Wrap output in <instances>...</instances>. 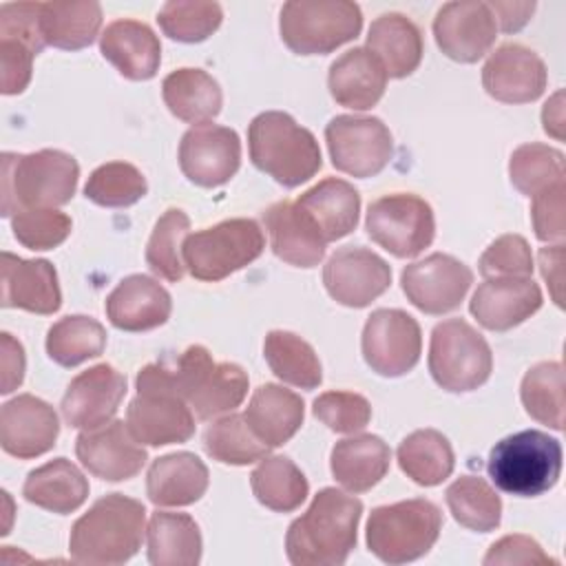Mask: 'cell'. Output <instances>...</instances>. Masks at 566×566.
Segmentation results:
<instances>
[{
	"label": "cell",
	"instance_id": "obj_1",
	"mask_svg": "<svg viewBox=\"0 0 566 566\" xmlns=\"http://www.w3.org/2000/svg\"><path fill=\"white\" fill-rule=\"evenodd\" d=\"M363 502L334 486L321 489L285 535L294 566H340L356 546Z\"/></svg>",
	"mask_w": 566,
	"mask_h": 566
},
{
	"label": "cell",
	"instance_id": "obj_2",
	"mask_svg": "<svg viewBox=\"0 0 566 566\" xmlns=\"http://www.w3.org/2000/svg\"><path fill=\"white\" fill-rule=\"evenodd\" d=\"M144 533V504L122 493H108L75 520L69 553L77 564H124L139 551Z\"/></svg>",
	"mask_w": 566,
	"mask_h": 566
},
{
	"label": "cell",
	"instance_id": "obj_3",
	"mask_svg": "<svg viewBox=\"0 0 566 566\" xmlns=\"http://www.w3.org/2000/svg\"><path fill=\"white\" fill-rule=\"evenodd\" d=\"M80 179L75 157L42 148L29 155H2V214L13 217L27 208H55L73 199Z\"/></svg>",
	"mask_w": 566,
	"mask_h": 566
},
{
	"label": "cell",
	"instance_id": "obj_4",
	"mask_svg": "<svg viewBox=\"0 0 566 566\" xmlns=\"http://www.w3.org/2000/svg\"><path fill=\"white\" fill-rule=\"evenodd\" d=\"M248 148L252 164L285 188L305 184L323 166L316 137L283 111H265L250 122Z\"/></svg>",
	"mask_w": 566,
	"mask_h": 566
},
{
	"label": "cell",
	"instance_id": "obj_5",
	"mask_svg": "<svg viewBox=\"0 0 566 566\" xmlns=\"http://www.w3.org/2000/svg\"><path fill=\"white\" fill-rule=\"evenodd\" d=\"M137 396L126 409V424L137 442L166 447L186 442L195 433V416L177 387L172 367L150 363L139 369Z\"/></svg>",
	"mask_w": 566,
	"mask_h": 566
},
{
	"label": "cell",
	"instance_id": "obj_6",
	"mask_svg": "<svg viewBox=\"0 0 566 566\" xmlns=\"http://www.w3.org/2000/svg\"><path fill=\"white\" fill-rule=\"evenodd\" d=\"M486 471L500 491L517 497H537L559 480L562 444L537 429L517 431L495 442Z\"/></svg>",
	"mask_w": 566,
	"mask_h": 566
},
{
	"label": "cell",
	"instance_id": "obj_7",
	"mask_svg": "<svg viewBox=\"0 0 566 566\" xmlns=\"http://www.w3.org/2000/svg\"><path fill=\"white\" fill-rule=\"evenodd\" d=\"M440 528L442 513L431 500H402L369 513L367 546L385 564H407L433 548Z\"/></svg>",
	"mask_w": 566,
	"mask_h": 566
},
{
	"label": "cell",
	"instance_id": "obj_8",
	"mask_svg": "<svg viewBox=\"0 0 566 566\" xmlns=\"http://www.w3.org/2000/svg\"><path fill=\"white\" fill-rule=\"evenodd\" d=\"M363 29V13L349 0H292L279 18L281 40L298 55H325L352 42Z\"/></svg>",
	"mask_w": 566,
	"mask_h": 566
},
{
	"label": "cell",
	"instance_id": "obj_9",
	"mask_svg": "<svg viewBox=\"0 0 566 566\" xmlns=\"http://www.w3.org/2000/svg\"><path fill=\"white\" fill-rule=\"evenodd\" d=\"M265 237L254 219H228L188 234L181 248L186 270L199 281H221L261 256Z\"/></svg>",
	"mask_w": 566,
	"mask_h": 566
},
{
	"label": "cell",
	"instance_id": "obj_10",
	"mask_svg": "<svg viewBox=\"0 0 566 566\" xmlns=\"http://www.w3.org/2000/svg\"><path fill=\"white\" fill-rule=\"evenodd\" d=\"M427 363L433 380L453 394L478 389L493 371L489 343L464 318H447L433 327Z\"/></svg>",
	"mask_w": 566,
	"mask_h": 566
},
{
	"label": "cell",
	"instance_id": "obj_11",
	"mask_svg": "<svg viewBox=\"0 0 566 566\" xmlns=\"http://www.w3.org/2000/svg\"><path fill=\"white\" fill-rule=\"evenodd\" d=\"M365 230L374 243L394 256L413 259L431 245L436 237V217L422 197L394 192L369 203Z\"/></svg>",
	"mask_w": 566,
	"mask_h": 566
},
{
	"label": "cell",
	"instance_id": "obj_12",
	"mask_svg": "<svg viewBox=\"0 0 566 566\" xmlns=\"http://www.w3.org/2000/svg\"><path fill=\"white\" fill-rule=\"evenodd\" d=\"M332 166L352 177H374L391 159L394 139L378 117L336 115L325 126Z\"/></svg>",
	"mask_w": 566,
	"mask_h": 566
},
{
	"label": "cell",
	"instance_id": "obj_13",
	"mask_svg": "<svg viewBox=\"0 0 566 566\" xmlns=\"http://www.w3.org/2000/svg\"><path fill=\"white\" fill-rule=\"evenodd\" d=\"M360 347L371 371L387 378L405 376L420 360V325L402 310H376L363 327Z\"/></svg>",
	"mask_w": 566,
	"mask_h": 566
},
{
	"label": "cell",
	"instance_id": "obj_14",
	"mask_svg": "<svg viewBox=\"0 0 566 566\" xmlns=\"http://www.w3.org/2000/svg\"><path fill=\"white\" fill-rule=\"evenodd\" d=\"M471 283V268L442 252H433L422 261L405 265L400 274V285L409 303L433 316L460 307Z\"/></svg>",
	"mask_w": 566,
	"mask_h": 566
},
{
	"label": "cell",
	"instance_id": "obj_15",
	"mask_svg": "<svg viewBox=\"0 0 566 566\" xmlns=\"http://www.w3.org/2000/svg\"><path fill=\"white\" fill-rule=\"evenodd\" d=\"M327 294L345 307H367L391 285V268L376 252L360 245L338 248L323 268Z\"/></svg>",
	"mask_w": 566,
	"mask_h": 566
},
{
	"label": "cell",
	"instance_id": "obj_16",
	"mask_svg": "<svg viewBox=\"0 0 566 566\" xmlns=\"http://www.w3.org/2000/svg\"><path fill=\"white\" fill-rule=\"evenodd\" d=\"M241 164L239 135L228 126L199 124L184 133L179 142V168L201 188L223 186Z\"/></svg>",
	"mask_w": 566,
	"mask_h": 566
},
{
	"label": "cell",
	"instance_id": "obj_17",
	"mask_svg": "<svg viewBox=\"0 0 566 566\" xmlns=\"http://www.w3.org/2000/svg\"><path fill=\"white\" fill-rule=\"evenodd\" d=\"M75 455L91 475L106 482L135 478L148 460L146 449L135 440L124 420L82 429L75 440Z\"/></svg>",
	"mask_w": 566,
	"mask_h": 566
},
{
	"label": "cell",
	"instance_id": "obj_18",
	"mask_svg": "<svg viewBox=\"0 0 566 566\" xmlns=\"http://www.w3.org/2000/svg\"><path fill=\"white\" fill-rule=\"evenodd\" d=\"M497 24L486 2L455 0L440 7L433 20V38L440 51L462 64H473L495 42Z\"/></svg>",
	"mask_w": 566,
	"mask_h": 566
},
{
	"label": "cell",
	"instance_id": "obj_19",
	"mask_svg": "<svg viewBox=\"0 0 566 566\" xmlns=\"http://www.w3.org/2000/svg\"><path fill=\"white\" fill-rule=\"evenodd\" d=\"M124 396L126 376L113 365L99 363L69 382L60 409L69 427L93 429L113 420Z\"/></svg>",
	"mask_w": 566,
	"mask_h": 566
},
{
	"label": "cell",
	"instance_id": "obj_20",
	"mask_svg": "<svg viewBox=\"0 0 566 566\" xmlns=\"http://www.w3.org/2000/svg\"><path fill=\"white\" fill-rule=\"evenodd\" d=\"M546 82L544 60L522 44H502L482 66L484 91L504 104L535 102L544 93Z\"/></svg>",
	"mask_w": 566,
	"mask_h": 566
},
{
	"label": "cell",
	"instance_id": "obj_21",
	"mask_svg": "<svg viewBox=\"0 0 566 566\" xmlns=\"http://www.w3.org/2000/svg\"><path fill=\"white\" fill-rule=\"evenodd\" d=\"M60 420L55 409L38 396L20 394L2 405L0 444L20 460L38 458L55 447Z\"/></svg>",
	"mask_w": 566,
	"mask_h": 566
},
{
	"label": "cell",
	"instance_id": "obj_22",
	"mask_svg": "<svg viewBox=\"0 0 566 566\" xmlns=\"http://www.w3.org/2000/svg\"><path fill=\"white\" fill-rule=\"evenodd\" d=\"M542 307V290L531 276H493L478 285L469 310L491 332H506Z\"/></svg>",
	"mask_w": 566,
	"mask_h": 566
},
{
	"label": "cell",
	"instance_id": "obj_23",
	"mask_svg": "<svg viewBox=\"0 0 566 566\" xmlns=\"http://www.w3.org/2000/svg\"><path fill=\"white\" fill-rule=\"evenodd\" d=\"M106 316L124 332H148L170 318L172 301L168 290L146 274H130L106 296Z\"/></svg>",
	"mask_w": 566,
	"mask_h": 566
},
{
	"label": "cell",
	"instance_id": "obj_24",
	"mask_svg": "<svg viewBox=\"0 0 566 566\" xmlns=\"http://www.w3.org/2000/svg\"><path fill=\"white\" fill-rule=\"evenodd\" d=\"M2 305L33 314H53L62 305L57 272L46 259H20L2 252Z\"/></svg>",
	"mask_w": 566,
	"mask_h": 566
},
{
	"label": "cell",
	"instance_id": "obj_25",
	"mask_svg": "<svg viewBox=\"0 0 566 566\" xmlns=\"http://www.w3.org/2000/svg\"><path fill=\"white\" fill-rule=\"evenodd\" d=\"M102 55L133 82L155 77L161 62V44L153 29L139 20H115L99 35Z\"/></svg>",
	"mask_w": 566,
	"mask_h": 566
},
{
	"label": "cell",
	"instance_id": "obj_26",
	"mask_svg": "<svg viewBox=\"0 0 566 566\" xmlns=\"http://www.w3.org/2000/svg\"><path fill=\"white\" fill-rule=\"evenodd\" d=\"M327 86L336 104L367 111L380 102L387 88V73L367 46H354L332 62Z\"/></svg>",
	"mask_w": 566,
	"mask_h": 566
},
{
	"label": "cell",
	"instance_id": "obj_27",
	"mask_svg": "<svg viewBox=\"0 0 566 566\" xmlns=\"http://www.w3.org/2000/svg\"><path fill=\"white\" fill-rule=\"evenodd\" d=\"M272 252L296 268H314L325 256V241L294 201H276L263 212Z\"/></svg>",
	"mask_w": 566,
	"mask_h": 566
},
{
	"label": "cell",
	"instance_id": "obj_28",
	"mask_svg": "<svg viewBox=\"0 0 566 566\" xmlns=\"http://www.w3.org/2000/svg\"><path fill=\"white\" fill-rule=\"evenodd\" d=\"M314 223L325 243L338 241L356 230L360 214L358 190L338 177H327L294 201Z\"/></svg>",
	"mask_w": 566,
	"mask_h": 566
},
{
	"label": "cell",
	"instance_id": "obj_29",
	"mask_svg": "<svg viewBox=\"0 0 566 566\" xmlns=\"http://www.w3.org/2000/svg\"><path fill=\"white\" fill-rule=\"evenodd\" d=\"M208 467L188 451L157 458L146 475V493L155 506H188L208 489Z\"/></svg>",
	"mask_w": 566,
	"mask_h": 566
},
{
	"label": "cell",
	"instance_id": "obj_30",
	"mask_svg": "<svg viewBox=\"0 0 566 566\" xmlns=\"http://www.w3.org/2000/svg\"><path fill=\"white\" fill-rule=\"evenodd\" d=\"M303 416V398L274 382L256 387L243 413L252 433L270 449L285 444L301 429Z\"/></svg>",
	"mask_w": 566,
	"mask_h": 566
},
{
	"label": "cell",
	"instance_id": "obj_31",
	"mask_svg": "<svg viewBox=\"0 0 566 566\" xmlns=\"http://www.w3.org/2000/svg\"><path fill=\"white\" fill-rule=\"evenodd\" d=\"M389 462V444L371 433H360L336 442L329 458L334 480L349 493H365L376 486L387 475Z\"/></svg>",
	"mask_w": 566,
	"mask_h": 566
},
{
	"label": "cell",
	"instance_id": "obj_32",
	"mask_svg": "<svg viewBox=\"0 0 566 566\" xmlns=\"http://www.w3.org/2000/svg\"><path fill=\"white\" fill-rule=\"evenodd\" d=\"M367 49L382 62L387 77L411 75L422 60V33L402 13L378 15L367 31Z\"/></svg>",
	"mask_w": 566,
	"mask_h": 566
},
{
	"label": "cell",
	"instance_id": "obj_33",
	"mask_svg": "<svg viewBox=\"0 0 566 566\" xmlns=\"http://www.w3.org/2000/svg\"><path fill=\"white\" fill-rule=\"evenodd\" d=\"M22 495L40 509L66 515L86 502L88 480L71 460L55 458L27 475Z\"/></svg>",
	"mask_w": 566,
	"mask_h": 566
},
{
	"label": "cell",
	"instance_id": "obj_34",
	"mask_svg": "<svg viewBox=\"0 0 566 566\" xmlns=\"http://www.w3.org/2000/svg\"><path fill=\"white\" fill-rule=\"evenodd\" d=\"M168 111L188 124H208L221 113L223 95L219 82L203 69H177L161 82Z\"/></svg>",
	"mask_w": 566,
	"mask_h": 566
},
{
	"label": "cell",
	"instance_id": "obj_35",
	"mask_svg": "<svg viewBox=\"0 0 566 566\" xmlns=\"http://www.w3.org/2000/svg\"><path fill=\"white\" fill-rule=\"evenodd\" d=\"M148 562L155 566H195L201 562V533L188 513L155 511L146 528Z\"/></svg>",
	"mask_w": 566,
	"mask_h": 566
},
{
	"label": "cell",
	"instance_id": "obj_36",
	"mask_svg": "<svg viewBox=\"0 0 566 566\" xmlns=\"http://www.w3.org/2000/svg\"><path fill=\"white\" fill-rule=\"evenodd\" d=\"M248 394V374L237 363H214L212 358L199 369L188 389V405L199 420H212L234 411Z\"/></svg>",
	"mask_w": 566,
	"mask_h": 566
},
{
	"label": "cell",
	"instance_id": "obj_37",
	"mask_svg": "<svg viewBox=\"0 0 566 566\" xmlns=\"http://www.w3.org/2000/svg\"><path fill=\"white\" fill-rule=\"evenodd\" d=\"M40 27L42 38L49 46L77 51L93 44V40L97 38L102 27V7L91 0L42 2Z\"/></svg>",
	"mask_w": 566,
	"mask_h": 566
},
{
	"label": "cell",
	"instance_id": "obj_38",
	"mask_svg": "<svg viewBox=\"0 0 566 566\" xmlns=\"http://www.w3.org/2000/svg\"><path fill=\"white\" fill-rule=\"evenodd\" d=\"M398 464L407 478L420 486H436L453 473L455 455L451 442L436 429H418L409 433L398 451Z\"/></svg>",
	"mask_w": 566,
	"mask_h": 566
},
{
	"label": "cell",
	"instance_id": "obj_39",
	"mask_svg": "<svg viewBox=\"0 0 566 566\" xmlns=\"http://www.w3.org/2000/svg\"><path fill=\"white\" fill-rule=\"evenodd\" d=\"M250 486L254 497L276 513L296 511L307 493L310 484L303 471L285 455H265L250 473Z\"/></svg>",
	"mask_w": 566,
	"mask_h": 566
},
{
	"label": "cell",
	"instance_id": "obj_40",
	"mask_svg": "<svg viewBox=\"0 0 566 566\" xmlns=\"http://www.w3.org/2000/svg\"><path fill=\"white\" fill-rule=\"evenodd\" d=\"M263 356L272 374L294 387L314 389L323 380L321 360L314 347L294 332L272 329L263 343Z\"/></svg>",
	"mask_w": 566,
	"mask_h": 566
},
{
	"label": "cell",
	"instance_id": "obj_41",
	"mask_svg": "<svg viewBox=\"0 0 566 566\" xmlns=\"http://www.w3.org/2000/svg\"><path fill=\"white\" fill-rule=\"evenodd\" d=\"M104 347V325L84 314L64 316L46 332V354L62 367H75L88 358H97Z\"/></svg>",
	"mask_w": 566,
	"mask_h": 566
},
{
	"label": "cell",
	"instance_id": "obj_42",
	"mask_svg": "<svg viewBox=\"0 0 566 566\" xmlns=\"http://www.w3.org/2000/svg\"><path fill=\"white\" fill-rule=\"evenodd\" d=\"M444 497L453 520L460 526L478 533H489L500 526L502 500L484 478L460 475L453 484H449Z\"/></svg>",
	"mask_w": 566,
	"mask_h": 566
},
{
	"label": "cell",
	"instance_id": "obj_43",
	"mask_svg": "<svg viewBox=\"0 0 566 566\" xmlns=\"http://www.w3.org/2000/svg\"><path fill=\"white\" fill-rule=\"evenodd\" d=\"M522 405L526 413L555 429H564V367L557 360L537 363L531 367L520 387Z\"/></svg>",
	"mask_w": 566,
	"mask_h": 566
},
{
	"label": "cell",
	"instance_id": "obj_44",
	"mask_svg": "<svg viewBox=\"0 0 566 566\" xmlns=\"http://www.w3.org/2000/svg\"><path fill=\"white\" fill-rule=\"evenodd\" d=\"M206 453L223 464L245 467L268 455L270 447H265L248 427L245 418L239 413H228L214 420L203 433Z\"/></svg>",
	"mask_w": 566,
	"mask_h": 566
},
{
	"label": "cell",
	"instance_id": "obj_45",
	"mask_svg": "<svg viewBox=\"0 0 566 566\" xmlns=\"http://www.w3.org/2000/svg\"><path fill=\"white\" fill-rule=\"evenodd\" d=\"M511 184L526 197H535L542 190L566 181L564 155L546 144H522L513 150L509 161Z\"/></svg>",
	"mask_w": 566,
	"mask_h": 566
},
{
	"label": "cell",
	"instance_id": "obj_46",
	"mask_svg": "<svg viewBox=\"0 0 566 566\" xmlns=\"http://www.w3.org/2000/svg\"><path fill=\"white\" fill-rule=\"evenodd\" d=\"M190 230V219L179 208H168L155 223L153 234L146 245V263L148 268L166 279V281H181L186 265L181 259V248Z\"/></svg>",
	"mask_w": 566,
	"mask_h": 566
},
{
	"label": "cell",
	"instance_id": "obj_47",
	"mask_svg": "<svg viewBox=\"0 0 566 566\" xmlns=\"http://www.w3.org/2000/svg\"><path fill=\"white\" fill-rule=\"evenodd\" d=\"M223 20L221 4L206 0H170L159 13V29L177 42H203L210 38Z\"/></svg>",
	"mask_w": 566,
	"mask_h": 566
},
{
	"label": "cell",
	"instance_id": "obj_48",
	"mask_svg": "<svg viewBox=\"0 0 566 566\" xmlns=\"http://www.w3.org/2000/svg\"><path fill=\"white\" fill-rule=\"evenodd\" d=\"M146 177L128 161H108L97 166L84 186L86 199L104 208L133 206L146 195Z\"/></svg>",
	"mask_w": 566,
	"mask_h": 566
},
{
	"label": "cell",
	"instance_id": "obj_49",
	"mask_svg": "<svg viewBox=\"0 0 566 566\" xmlns=\"http://www.w3.org/2000/svg\"><path fill=\"white\" fill-rule=\"evenodd\" d=\"M71 217L55 208H27L11 217L13 237L29 250H53L71 234Z\"/></svg>",
	"mask_w": 566,
	"mask_h": 566
},
{
	"label": "cell",
	"instance_id": "obj_50",
	"mask_svg": "<svg viewBox=\"0 0 566 566\" xmlns=\"http://www.w3.org/2000/svg\"><path fill=\"white\" fill-rule=\"evenodd\" d=\"M314 416L336 433H356L371 420V405L354 391H325L314 400Z\"/></svg>",
	"mask_w": 566,
	"mask_h": 566
},
{
	"label": "cell",
	"instance_id": "obj_51",
	"mask_svg": "<svg viewBox=\"0 0 566 566\" xmlns=\"http://www.w3.org/2000/svg\"><path fill=\"white\" fill-rule=\"evenodd\" d=\"M480 274L493 276H531L533 254L524 237L502 234L480 256Z\"/></svg>",
	"mask_w": 566,
	"mask_h": 566
},
{
	"label": "cell",
	"instance_id": "obj_52",
	"mask_svg": "<svg viewBox=\"0 0 566 566\" xmlns=\"http://www.w3.org/2000/svg\"><path fill=\"white\" fill-rule=\"evenodd\" d=\"M42 2H7L0 7V40H15L35 55L46 46L40 27Z\"/></svg>",
	"mask_w": 566,
	"mask_h": 566
},
{
	"label": "cell",
	"instance_id": "obj_53",
	"mask_svg": "<svg viewBox=\"0 0 566 566\" xmlns=\"http://www.w3.org/2000/svg\"><path fill=\"white\" fill-rule=\"evenodd\" d=\"M566 181H559L539 195L533 197L531 203V219H533V230L539 241H562L566 232Z\"/></svg>",
	"mask_w": 566,
	"mask_h": 566
},
{
	"label": "cell",
	"instance_id": "obj_54",
	"mask_svg": "<svg viewBox=\"0 0 566 566\" xmlns=\"http://www.w3.org/2000/svg\"><path fill=\"white\" fill-rule=\"evenodd\" d=\"M35 53L15 40H0V91L4 95L22 93L31 82Z\"/></svg>",
	"mask_w": 566,
	"mask_h": 566
},
{
	"label": "cell",
	"instance_id": "obj_55",
	"mask_svg": "<svg viewBox=\"0 0 566 566\" xmlns=\"http://www.w3.org/2000/svg\"><path fill=\"white\" fill-rule=\"evenodd\" d=\"M484 566L495 564H548L557 562L544 553V548L528 535H506L497 539L484 555Z\"/></svg>",
	"mask_w": 566,
	"mask_h": 566
},
{
	"label": "cell",
	"instance_id": "obj_56",
	"mask_svg": "<svg viewBox=\"0 0 566 566\" xmlns=\"http://www.w3.org/2000/svg\"><path fill=\"white\" fill-rule=\"evenodd\" d=\"M0 352H2V394H11L24 378V349L20 340H15L9 332L0 334Z\"/></svg>",
	"mask_w": 566,
	"mask_h": 566
},
{
	"label": "cell",
	"instance_id": "obj_57",
	"mask_svg": "<svg viewBox=\"0 0 566 566\" xmlns=\"http://www.w3.org/2000/svg\"><path fill=\"white\" fill-rule=\"evenodd\" d=\"M493 18H495V24H500V29L504 33H515L520 31L533 15L535 11V2H513V0H493V2H486Z\"/></svg>",
	"mask_w": 566,
	"mask_h": 566
},
{
	"label": "cell",
	"instance_id": "obj_58",
	"mask_svg": "<svg viewBox=\"0 0 566 566\" xmlns=\"http://www.w3.org/2000/svg\"><path fill=\"white\" fill-rule=\"evenodd\" d=\"M539 259V272L544 281L548 283L553 301L562 307V285H564V245H546L537 254Z\"/></svg>",
	"mask_w": 566,
	"mask_h": 566
},
{
	"label": "cell",
	"instance_id": "obj_59",
	"mask_svg": "<svg viewBox=\"0 0 566 566\" xmlns=\"http://www.w3.org/2000/svg\"><path fill=\"white\" fill-rule=\"evenodd\" d=\"M542 124L544 130L555 137L557 142L564 139V91H557L542 111Z\"/></svg>",
	"mask_w": 566,
	"mask_h": 566
}]
</instances>
